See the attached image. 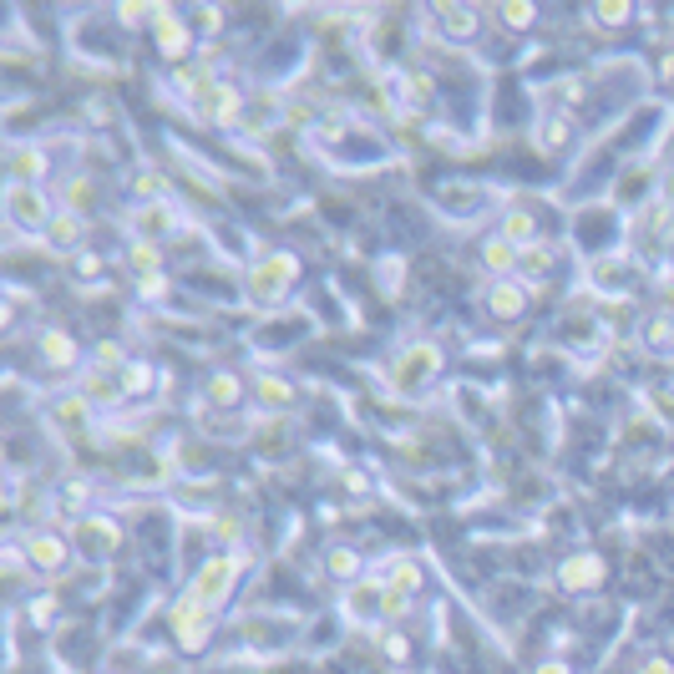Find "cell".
Instances as JSON below:
<instances>
[{
    "mask_svg": "<svg viewBox=\"0 0 674 674\" xmlns=\"http://www.w3.org/2000/svg\"><path fill=\"white\" fill-rule=\"evenodd\" d=\"M244 568H249V553H244V548L213 553V558H203V563L188 573V588H183V598H193L198 609L218 614V609H223V604H229V598H234V588H239Z\"/></svg>",
    "mask_w": 674,
    "mask_h": 674,
    "instance_id": "cell-1",
    "label": "cell"
},
{
    "mask_svg": "<svg viewBox=\"0 0 674 674\" xmlns=\"http://www.w3.org/2000/svg\"><path fill=\"white\" fill-rule=\"evenodd\" d=\"M41 244H46L51 254L77 259V254H82V244H87V218H82V213H66V208H56V218H51V229L41 234Z\"/></svg>",
    "mask_w": 674,
    "mask_h": 674,
    "instance_id": "cell-18",
    "label": "cell"
},
{
    "mask_svg": "<svg viewBox=\"0 0 674 674\" xmlns=\"http://www.w3.org/2000/svg\"><path fill=\"white\" fill-rule=\"evenodd\" d=\"M639 335H644V345L664 350V345L674 340V320H669V315H654V320H644V330H639Z\"/></svg>",
    "mask_w": 674,
    "mask_h": 674,
    "instance_id": "cell-38",
    "label": "cell"
},
{
    "mask_svg": "<svg viewBox=\"0 0 674 674\" xmlns=\"http://www.w3.org/2000/svg\"><path fill=\"white\" fill-rule=\"evenodd\" d=\"M294 284H299V259L289 249H264L249 264V274H244V294H249V305H259V310H279L284 299L294 294Z\"/></svg>",
    "mask_w": 674,
    "mask_h": 674,
    "instance_id": "cell-2",
    "label": "cell"
},
{
    "mask_svg": "<svg viewBox=\"0 0 674 674\" xmlns=\"http://www.w3.org/2000/svg\"><path fill=\"white\" fill-rule=\"evenodd\" d=\"M381 604H386V578H360V583L345 588V619L350 624L381 619Z\"/></svg>",
    "mask_w": 674,
    "mask_h": 674,
    "instance_id": "cell-21",
    "label": "cell"
},
{
    "mask_svg": "<svg viewBox=\"0 0 674 674\" xmlns=\"http://www.w3.org/2000/svg\"><path fill=\"white\" fill-rule=\"evenodd\" d=\"M127 188H132L137 203H163V198H168V178H163L158 168H137V173L127 178Z\"/></svg>",
    "mask_w": 674,
    "mask_h": 674,
    "instance_id": "cell-31",
    "label": "cell"
},
{
    "mask_svg": "<svg viewBox=\"0 0 674 674\" xmlns=\"http://www.w3.org/2000/svg\"><path fill=\"white\" fill-rule=\"evenodd\" d=\"M538 142H543V153H563V147H573V117L568 112H548L538 122Z\"/></svg>",
    "mask_w": 674,
    "mask_h": 674,
    "instance_id": "cell-30",
    "label": "cell"
},
{
    "mask_svg": "<svg viewBox=\"0 0 674 674\" xmlns=\"http://www.w3.org/2000/svg\"><path fill=\"white\" fill-rule=\"evenodd\" d=\"M441 365H446V355H441L436 340H406V345L396 350V360H391V391H401V396H426V391L441 381Z\"/></svg>",
    "mask_w": 674,
    "mask_h": 674,
    "instance_id": "cell-3",
    "label": "cell"
},
{
    "mask_svg": "<svg viewBox=\"0 0 674 674\" xmlns=\"http://www.w3.org/2000/svg\"><path fill=\"white\" fill-rule=\"evenodd\" d=\"M634 674H674V664H669L664 654H644V659L634 664Z\"/></svg>",
    "mask_w": 674,
    "mask_h": 674,
    "instance_id": "cell-44",
    "label": "cell"
},
{
    "mask_svg": "<svg viewBox=\"0 0 674 674\" xmlns=\"http://www.w3.org/2000/svg\"><path fill=\"white\" fill-rule=\"evenodd\" d=\"M51 421H56L61 431H87V421H92V401H87V396H77V391H66V396H56V401H51Z\"/></svg>",
    "mask_w": 674,
    "mask_h": 674,
    "instance_id": "cell-27",
    "label": "cell"
},
{
    "mask_svg": "<svg viewBox=\"0 0 674 674\" xmlns=\"http://www.w3.org/2000/svg\"><path fill=\"white\" fill-rule=\"evenodd\" d=\"M127 264L137 269V279H147V274H163V244L127 239Z\"/></svg>",
    "mask_w": 674,
    "mask_h": 674,
    "instance_id": "cell-32",
    "label": "cell"
},
{
    "mask_svg": "<svg viewBox=\"0 0 674 674\" xmlns=\"http://www.w3.org/2000/svg\"><path fill=\"white\" fill-rule=\"evenodd\" d=\"M528 674H573V664H568V659H558V654H553V659H538V664H533V669H528Z\"/></svg>",
    "mask_w": 674,
    "mask_h": 674,
    "instance_id": "cell-46",
    "label": "cell"
},
{
    "mask_svg": "<svg viewBox=\"0 0 674 674\" xmlns=\"http://www.w3.org/2000/svg\"><path fill=\"white\" fill-rule=\"evenodd\" d=\"M244 396H249V376H239V370H213V376H203V386H198V406L213 411V416L239 411Z\"/></svg>",
    "mask_w": 674,
    "mask_h": 674,
    "instance_id": "cell-9",
    "label": "cell"
},
{
    "mask_svg": "<svg viewBox=\"0 0 674 674\" xmlns=\"http://www.w3.org/2000/svg\"><path fill=\"white\" fill-rule=\"evenodd\" d=\"M406 614H411V593L386 583V604H381V619H391V624H396V619H406Z\"/></svg>",
    "mask_w": 674,
    "mask_h": 674,
    "instance_id": "cell-40",
    "label": "cell"
},
{
    "mask_svg": "<svg viewBox=\"0 0 674 674\" xmlns=\"http://www.w3.org/2000/svg\"><path fill=\"white\" fill-rule=\"evenodd\" d=\"M51 218H56V203H51L46 188H36V183H6V223H11V234L41 239L51 229Z\"/></svg>",
    "mask_w": 674,
    "mask_h": 674,
    "instance_id": "cell-4",
    "label": "cell"
},
{
    "mask_svg": "<svg viewBox=\"0 0 674 674\" xmlns=\"http://www.w3.org/2000/svg\"><path fill=\"white\" fill-rule=\"evenodd\" d=\"M198 26H203L208 36H218V31H223V11H218V6H203V11H198Z\"/></svg>",
    "mask_w": 674,
    "mask_h": 674,
    "instance_id": "cell-45",
    "label": "cell"
},
{
    "mask_svg": "<svg viewBox=\"0 0 674 674\" xmlns=\"http://www.w3.org/2000/svg\"><path fill=\"white\" fill-rule=\"evenodd\" d=\"M92 497H97V487H92V477H82V472L61 477V482H56V492H51V502H56V507L77 512V517H87V512H92Z\"/></svg>",
    "mask_w": 674,
    "mask_h": 674,
    "instance_id": "cell-24",
    "label": "cell"
},
{
    "mask_svg": "<svg viewBox=\"0 0 674 674\" xmlns=\"http://www.w3.org/2000/svg\"><path fill=\"white\" fill-rule=\"evenodd\" d=\"M66 264H71V279H97V274L107 269V264H102V254H92V249H82L77 259H66Z\"/></svg>",
    "mask_w": 674,
    "mask_h": 674,
    "instance_id": "cell-41",
    "label": "cell"
},
{
    "mask_svg": "<svg viewBox=\"0 0 674 674\" xmlns=\"http://www.w3.org/2000/svg\"><path fill=\"white\" fill-rule=\"evenodd\" d=\"M436 26L452 41H472L482 31V11L477 6H436Z\"/></svg>",
    "mask_w": 674,
    "mask_h": 674,
    "instance_id": "cell-25",
    "label": "cell"
},
{
    "mask_svg": "<svg viewBox=\"0 0 674 674\" xmlns=\"http://www.w3.org/2000/svg\"><path fill=\"white\" fill-rule=\"evenodd\" d=\"M61 208H66V213H82V218H87V213L97 208V183H92L87 173H71V178L61 183Z\"/></svg>",
    "mask_w": 674,
    "mask_h": 674,
    "instance_id": "cell-28",
    "label": "cell"
},
{
    "mask_svg": "<svg viewBox=\"0 0 674 674\" xmlns=\"http://www.w3.org/2000/svg\"><path fill=\"white\" fill-rule=\"evenodd\" d=\"M492 16L507 31H533L538 26V6H522V0H507V6H492Z\"/></svg>",
    "mask_w": 674,
    "mask_h": 674,
    "instance_id": "cell-36",
    "label": "cell"
},
{
    "mask_svg": "<svg viewBox=\"0 0 674 674\" xmlns=\"http://www.w3.org/2000/svg\"><path fill=\"white\" fill-rule=\"evenodd\" d=\"M386 659H391V664H406V659H411V644H406V634H386Z\"/></svg>",
    "mask_w": 674,
    "mask_h": 674,
    "instance_id": "cell-43",
    "label": "cell"
},
{
    "mask_svg": "<svg viewBox=\"0 0 674 674\" xmlns=\"http://www.w3.org/2000/svg\"><path fill=\"white\" fill-rule=\"evenodd\" d=\"M406 92H411V102H416V107H426V102L436 97V82L426 77V71H411V77H406Z\"/></svg>",
    "mask_w": 674,
    "mask_h": 674,
    "instance_id": "cell-42",
    "label": "cell"
},
{
    "mask_svg": "<svg viewBox=\"0 0 674 674\" xmlns=\"http://www.w3.org/2000/svg\"><path fill=\"white\" fill-rule=\"evenodd\" d=\"M497 234H502L507 244H517V249L538 244V213H533L528 203H512V208H502V218H497Z\"/></svg>",
    "mask_w": 674,
    "mask_h": 674,
    "instance_id": "cell-23",
    "label": "cell"
},
{
    "mask_svg": "<svg viewBox=\"0 0 674 674\" xmlns=\"http://www.w3.org/2000/svg\"><path fill=\"white\" fill-rule=\"evenodd\" d=\"M533 305V284H522V279H492L482 289V310L492 320H522Z\"/></svg>",
    "mask_w": 674,
    "mask_h": 674,
    "instance_id": "cell-10",
    "label": "cell"
},
{
    "mask_svg": "<svg viewBox=\"0 0 674 674\" xmlns=\"http://www.w3.org/2000/svg\"><path fill=\"white\" fill-rule=\"evenodd\" d=\"M71 391L87 396L92 411H122V406H127L122 376H112V370H97V365H82V370H77V386H71Z\"/></svg>",
    "mask_w": 674,
    "mask_h": 674,
    "instance_id": "cell-11",
    "label": "cell"
},
{
    "mask_svg": "<svg viewBox=\"0 0 674 674\" xmlns=\"http://www.w3.org/2000/svg\"><path fill=\"white\" fill-rule=\"evenodd\" d=\"M51 614H56V598H36V604H31V619L36 624H46Z\"/></svg>",
    "mask_w": 674,
    "mask_h": 674,
    "instance_id": "cell-47",
    "label": "cell"
},
{
    "mask_svg": "<svg viewBox=\"0 0 674 674\" xmlns=\"http://www.w3.org/2000/svg\"><path fill=\"white\" fill-rule=\"evenodd\" d=\"M386 583H391V588H406V593H416V588H421V563H416V558H406V553H401V558H391V573H386Z\"/></svg>",
    "mask_w": 674,
    "mask_h": 674,
    "instance_id": "cell-37",
    "label": "cell"
},
{
    "mask_svg": "<svg viewBox=\"0 0 674 674\" xmlns=\"http://www.w3.org/2000/svg\"><path fill=\"white\" fill-rule=\"evenodd\" d=\"M163 376H158V370L153 365H147V360H132L127 370H122V391H127V401H137V396H147V391H153Z\"/></svg>",
    "mask_w": 674,
    "mask_h": 674,
    "instance_id": "cell-33",
    "label": "cell"
},
{
    "mask_svg": "<svg viewBox=\"0 0 674 674\" xmlns=\"http://www.w3.org/2000/svg\"><path fill=\"white\" fill-rule=\"evenodd\" d=\"M553 269H558V249L538 239V244H528V249H522V264H517V279H522V284H543V279H548Z\"/></svg>",
    "mask_w": 674,
    "mask_h": 674,
    "instance_id": "cell-26",
    "label": "cell"
},
{
    "mask_svg": "<svg viewBox=\"0 0 674 674\" xmlns=\"http://www.w3.org/2000/svg\"><path fill=\"white\" fill-rule=\"evenodd\" d=\"M153 41H158L163 61H183V66H188V46H193V31H188V21H183L178 11L158 6V16H153Z\"/></svg>",
    "mask_w": 674,
    "mask_h": 674,
    "instance_id": "cell-17",
    "label": "cell"
},
{
    "mask_svg": "<svg viewBox=\"0 0 674 674\" xmlns=\"http://www.w3.org/2000/svg\"><path fill=\"white\" fill-rule=\"evenodd\" d=\"M477 264H482L492 279H517L522 249H517V244H507L502 234H492V239H482V249H477Z\"/></svg>",
    "mask_w": 674,
    "mask_h": 674,
    "instance_id": "cell-22",
    "label": "cell"
},
{
    "mask_svg": "<svg viewBox=\"0 0 674 674\" xmlns=\"http://www.w3.org/2000/svg\"><path fill=\"white\" fill-rule=\"evenodd\" d=\"M360 568H365V563H360V553H355L350 543H335V548H325V573H330V578H340L345 588L365 578Z\"/></svg>",
    "mask_w": 674,
    "mask_h": 674,
    "instance_id": "cell-29",
    "label": "cell"
},
{
    "mask_svg": "<svg viewBox=\"0 0 674 674\" xmlns=\"http://www.w3.org/2000/svg\"><path fill=\"white\" fill-rule=\"evenodd\" d=\"M244 107H249V97H244L234 82H218V87L203 97L198 117H203L208 127H244Z\"/></svg>",
    "mask_w": 674,
    "mask_h": 674,
    "instance_id": "cell-15",
    "label": "cell"
},
{
    "mask_svg": "<svg viewBox=\"0 0 674 674\" xmlns=\"http://www.w3.org/2000/svg\"><path fill=\"white\" fill-rule=\"evenodd\" d=\"M36 360L46 370H77L82 365V340L71 330H61V325H46V330H36Z\"/></svg>",
    "mask_w": 674,
    "mask_h": 674,
    "instance_id": "cell-14",
    "label": "cell"
},
{
    "mask_svg": "<svg viewBox=\"0 0 674 674\" xmlns=\"http://www.w3.org/2000/svg\"><path fill=\"white\" fill-rule=\"evenodd\" d=\"M593 284L609 289V299H624L639 284V259L634 254H604V259H593Z\"/></svg>",
    "mask_w": 674,
    "mask_h": 674,
    "instance_id": "cell-16",
    "label": "cell"
},
{
    "mask_svg": "<svg viewBox=\"0 0 674 674\" xmlns=\"http://www.w3.org/2000/svg\"><path fill=\"white\" fill-rule=\"evenodd\" d=\"M659 203H669L674 208V168L664 173V183H659Z\"/></svg>",
    "mask_w": 674,
    "mask_h": 674,
    "instance_id": "cell-48",
    "label": "cell"
},
{
    "mask_svg": "<svg viewBox=\"0 0 674 674\" xmlns=\"http://www.w3.org/2000/svg\"><path fill=\"white\" fill-rule=\"evenodd\" d=\"M604 578H609V563L598 558L593 548H578V553H568L558 563V583L568 593H593V588H604Z\"/></svg>",
    "mask_w": 674,
    "mask_h": 674,
    "instance_id": "cell-13",
    "label": "cell"
},
{
    "mask_svg": "<svg viewBox=\"0 0 674 674\" xmlns=\"http://www.w3.org/2000/svg\"><path fill=\"white\" fill-rule=\"evenodd\" d=\"M249 396L259 401V411L279 416V411H289V406H294L299 386H294L289 376H279V370H259V376H249Z\"/></svg>",
    "mask_w": 674,
    "mask_h": 674,
    "instance_id": "cell-19",
    "label": "cell"
},
{
    "mask_svg": "<svg viewBox=\"0 0 674 674\" xmlns=\"http://www.w3.org/2000/svg\"><path fill=\"white\" fill-rule=\"evenodd\" d=\"M21 553H26V563L36 568V578H56L66 563H71V538H61V533H51V528H31L26 538H21Z\"/></svg>",
    "mask_w": 674,
    "mask_h": 674,
    "instance_id": "cell-7",
    "label": "cell"
},
{
    "mask_svg": "<svg viewBox=\"0 0 674 674\" xmlns=\"http://www.w3.org/2000/svg\"><path fill=\"white\" fill-rule=\"evenodd\" d=\"M137 294L147 299V305H168V294H173V284H168L163 274H147V279H137Z\"/></svg>",
    "mask_w": 674,
    "mask_h": 674,
    "instance_id": "cell-39",
    "label": "cell"
},
{
    "mask_svg": "<svg viewBox=\"0 0 674 674\" xmlns=\"http://www.w3.org/2000/svg\"><path fill=\"white\" fill-rule=\"evenodd\" d=\"M183 208L173 203V198H163V203H132V213H127V234L132 239H147V244H168L178 229H183Z\"/></svg>",
    "mask_w": 674,
    "mask_h": 674,
    "instance_id": "cell-6",
    "label": "cell"
},
{
    "mask_svg": "<svg viewBox=\"0 0 674 674\" xmlns=\"http://www.w3.org/2000/svg\"><path fill=\"white\" fill-rule=\"evenodd\" d=\"M669 239H674V208L654 198V208L644 203L639 208V223H634V244L644 259H664L669 254Z\"/></svg>",
    "mask_w": 674,
    "mask_h": 674,
    "instance_id": "cell-8",
    "label": "cell"
},
{
    "mask_svg": "<svg viewBox=\"0 0 674 674\" xmlns=\"http://www.w3.org/2000/svg\"><path fill=\"white\" fill-rule=\"evenodd\" d=\"M51 158H46V147L41 142H11V158H6V183H36L46 178Z\"/></svg>",
    "mask_w": 674,
    "mask_h": 674,
    "instance_id": "cell-20",
    "label": "cell"
},
{
    "mask_svg": "<svg viewBox=\"0 0 674 674\" xmlns=\"http://www.w3.org/2000/svg\"><path fill=\"white\" fill-rule=\"evenodd\" d=\"M92 365H97V370H112V376H122V370L132 365V355H127L122 340H97V345H92Z\"/></svg>",
    "mask_w": 674,
    "mask_h": 674,
    "instance_id": "cell-34",
    "label": "cell"
},
{
    "mask_svg": "<svg viewBox=\"0 0 674 674\" xmlns=\"http://www.w3.org/2000/svg\"><path fill=\"white\" fill-rule=\"evenodd\" d=\"M71 548L82 553V563H112L122 553V522L107 517V512H87L71 522Z\"/></svg>",
    "mask_w": 674,
    "mask_h": 674,
    "instance_id": "cell-5",
    "label": "cell"
},
{
    "mask_svg": "<svg viewBox=\"0 0 674 674\" xmlns=\"http://www.w3.org/2000/svg\"><path fill=\"white\" fill-rule=\"evenodd\" d=\"M588 16H593V26H604V31H624L634 21V6H629V0H609V6H588Z\"/></svg>",
    "mask_w": 674,
    "mask_h": 674,
    "instance_id": "cell-35",
    "label": "cell"
},
{
    "mask_svg": "<svg viewBox=\"0 0 674 674\" xmlns=\"http://www.w3.org/2000/svg\"><path fill=\"white\" fill-rule=\"evenodd\" d=\"M168 624H173L178 649H188V654H198V649L213 639V614H208V609H198L193 598H178L173 614H168Z\"/></svg>",
    "mask_w": 674,
    "mask_h": 674,
    "instance_id": "cell-12",
    "label": "cell"
}]
</instances>
